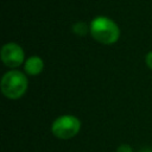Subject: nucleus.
<instances>
[{"label": "nucleus", "mask_w": 152, "mask_h": 152, "mask_svg": "<svg viewBox=\"0 0 152 152\" xmlns=\"http://www.w3.org/2000/svg\"><path fill=\"white\" fill-rule=\"evenodd\" d=\"M89 32L100 44L112 45L120 38V28L114 20L107 17H96L90 21Z\"/></svg>", "instance_id": "nucleus-1"}, {"label": "nucleus", "mask_w": 152, "mask_h": 152, "mask_svg": "<svg viewBox=\"0 0 152 152\" xmlns=\"http://www.w3.org/2000/svg\"><path fill=\"white\" fill-rule=\"evenodd\" d=\"M28 81L24 72L19 70H10L7 71L0 82L1 93L5 97L10 100L20 99L27 90Z\"/></svg>", "instance_id": "nucleus-2"}, {"label": "nucleus", "mask_w": 152, "mask_h": 152, "mask_svg": "<svg viewBox=\"0 0 152 152\" xmlns=\"http://www.w3.org/2000/svg\"><path fill=\"white\" fill-rule=\"evenodd\" d=\"M81 129V121L75 115L65 114L56 118L51 125L52 134L62 140H68L77 135Z\"/></svg>", "instance_id": "nucleus-3"}, {"label": "nucleus", "mask_w": 152, "mask_h": 152, "mask_svg": "<svg viewBox=\"0 0 152 152\" xmlns=\"http://www.w3.org/2000/svg\"><path fill=\"white\" fill-rule=\"evenodd\" d=\"M0 57L2 63L8 68H18L23 62H25V53L23 48L17 43H6L1 48Z\"/></svg>", "instance_id": "nucleus-4"}, {"label": "nucleus", "mask_w": 152, "mask_h": 152, "mask_svg": "<svg viewBox=\"0 0 152 152\" xmlns=\"http://www.w3.org/2000/svg\"><path fill=\"white\" fill-rule=\"evenodd\" d=\"M44 69V61L39 56H31L25 61L24 70L30 76L39 75Z\"/></svg>", "instance_id": "nucleus-5"}, {"label": "nucleus", "mask_w": 152, "mask_h": 152, "mask_svg": "<svg viewBox=\"0 0 152 152\" xmlns=\"http://www.w3.org/2000/svg\"><path fill=\"white\" fill-rule=\"evenodd\" d=\"M87 31H88V27L82 21H78V23H75L72 25V32L77 36H86L87 34Z\"/></svg>", "instance_id": "nucleus-6"}, {"label": "nucleus", "mask_w": 152, "mask_h": 152, "mask_svg": "<svg viewBox=\"0 0 152 152\" xmlns=\"http://www.w3.org/2000/svg\"><path fill=\"white\" fill-rule=\"evenodd\" d=\"M116 152H133V150H132V147H131L129 145L122 144V145H120V146L118 147Z\"/></svg>", "instance_id": "nucleus-7"}, {"label": "nucleus", "mask_w": 152, "mask_h": 152, "mask_svg": "<svg viewBox=\"0 0 152 152\" xmlns=\"http://www.w3.org/2000/svg\"><path fill=\"white\" fill-rule=\"evenodd\" d=\"M145 63L146 65L152 70V51H148L146 53V57H145Z\"/></svg>", "instance_id": "nucleus-8"}, {"label": "nucleus", "mask_w": 152, "mask_h": 152, "mask_svg": "<svg viewBox=\"0 0 152 152\" xmlns=\"http://www.w3.org/2000/svg\"><path fill=\"white\" fill-rule=\"evenodd\" d=\"M140 152H152V150H148V148H146V150H142V151H140Z\"/></svg>", "instance_id": "nucleus-9"}]
</instances>
